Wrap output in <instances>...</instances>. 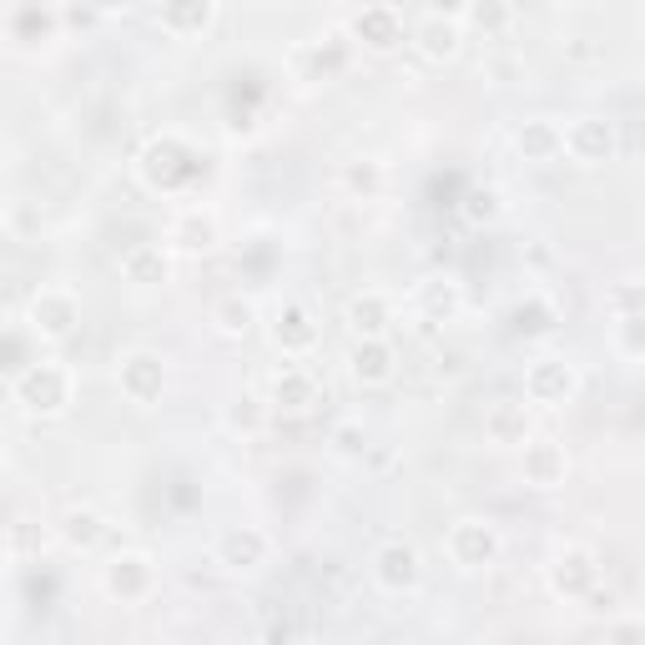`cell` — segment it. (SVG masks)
I'll use <instances>...</instances> for the list:
<instances>
[{"label":"cell","instance_id":"6da1fadb","mask_svg":"<svg viewBox=\"0 0 645 645\" xmlns=\"http://www.w3.org/2000/svg\"><path fill=\"white\" fill-rule=\"evenodd\" d=\"M16 399L31 414H67L71 409V373L61 363H36L16 379Z\"/></svg>","mask_w":645,"mask_h":645},{"label":"cell","instance_id":"7a4b0ae2","mask_svg":"<svg viewBox=\"0 0 645 645\" xmlns=\"http://www.w3.org/2000/svg\"><path fill=\"white\" fill-rule=\"evenodd\" d=\"M560 152H570L580 167L611 162V152H615V127H611V121H601V117L570 121L565 132H560Z\"/></svg>","mask_w":645,"mask_h":645},{"label":"cell","instance_id":"3957f363","mask_svg":"<svg viewBox=\"0 0 645 645\" xmlns=\"http://www.w3.org/2000/svg\"><path fill=\"white\" fill-rule=\"evenodd\" d=\"M449 555L460 560L464 570H480L500 555V535H494L490 520H460V525L449 530Z\"/></svg>","mask_w":645,"mask_h":645},{"label":"cell","instance_id":"277c9868","mask_svg":"<svg viewBox=\"0 0 645 645\" xmlns=\"http://www.w3.org/2000/svg\"><path fill=\"white\" fill-rule=\"evenodd\" d=\"M121 379V394L132 399V404H152L157 394H162V383H167V369L157 353H127L117 369Z\"/></svg>","mask_w":645,"mask_h":645},{"label":"cell","instance_id":"5b68a950","mask_svg":"<svg viewBox=\"0 0 645 645\" xmlns=\"http://www.w3.org/2000/svg\"><path fill=\"white\" fill-rule=\"evenodd\" d=\"M373 575H379L383 591H394V595L414 591L419 585V550L404 545V540H389V545L373 555Z\"/></svg>","mask_w":645,"mask_h":645},{"label":"cell","instance_id":"8992f818","mask_svg":"<svg viewBox=\"0 0 645 645\" xmlns=\"http://www.w3.org/2000/svg\"><path fill=\"white\" fill-rule=\"evenodd\" d=\"M77 318H81V308L67 288H41V298L31 303V323L46 339H67V333L77 329Z\"/></svg>","mask_w":645,"mask_h":645},{"label":"cell","instance_id":"52a82bcc","mask_svg":"<svg viewBox=\"0 0 645 645\" xmlns=\"http://www.w3.org/2000/svg\"><path fill=\"white\" fill-rule=\"evenodd\" d=\"M525 394L535 399V404H565V399L575 394V369L560 359H540L535 369L525 373Z\"/></svg>","mask_w":645,"mask_h":645},{"label":"cell","instance_id":"ba28073f","mask_svg":"<svg viewBox=\"0 0 645 645\" xmlns=\"http://www.w3.org/2000/svg\"><path fill=\"white\" fill-rule=\"evenodd\" d=\"M414 41H419V51H424L429 61H449V56L460 51V41H464V21H460V16H444V11H429L424 21H419Z\"/></svg>","mask_w":645,"mask_h":645},{"label":"cell","instance_id":"9c48e42d","mask_svg":"<svg viewBox=\"0 0 645 645\" xmlns=\"http://www.w3.org/2000/svg\"><path fill=\"white\" fill-rule=\"evenodd\" d=\"M353 36L363 46H373V51H394L404 41V16L394 6H369V11L353 16Z\"/></svg>","mask_w":645,"mask_h":645},{"label":"cell","instance_id":"30bf717a","mask_svg":"<svg viewBox=\"0 0 645 645\" xmlns=\"http://www.w3.org/2000/svg\"><path fill=\"white\" fill-rule=\"evenodd\" d=\"M268 560V535L252 525H238L218 540V565L228 570H258Z\"/></svg>","mask_w":645,"mask_h":645},{"label":"cell","instance_id":"8fae6325","mask_svg":"<svg viewBox=\"0 0 645 645\" xmlns=\"http://www.w3.org/2000/svg\"><path fill=\"white\" fill-rule=\"evenodd\" d=\"M484 439L490 444H500V449H514V444H525L530 439V414H525V404H494L490 414H484Z\"/></svg>","mask_w":645,"mask_h":645},{"label":"cell","instance_id":"7c38bea8","mask_svg":"<svg viewBox=\"0 0 645 645\" xmlns=\"http://www.w3.org/2000/svg\"><path fill=\"white\" fill-rule=\"evenodd\" d=\"M525 480L535 490H555L565 480V449L555 444H525Z\"/></svg>","mask_w":645,"mask_h":645},{"label":"cell","instance_id":"4fadbf2b","mask_svg":"<svg viewBox=\"0 0 645 645\" xmlns=\"http://www.w3.org/2000/svg\"><path fill=\"white\" fill-rule=\"evenodd\" d=\"M349 318H353V329L363 333V339H383V329L394 323V303L383 293H359L349 303Z\"/></svg>","mask_w":645,"mask_h":645},{"label":"cell","instance_id":"5bb4252c","mask_svg":"<svg viewBox=\"0 0 645 645\" xmlns=\"http://www.w3.org/2000/svg\"><path fill=\"white\" fill-rule=\"evenodd\" d=\"M353 379H363V383L394 379V353H389V343H383V339H363L359 349H353Z\"/></svg>","mask_w":645,"mask_h":645},{"label":"cell","instance_id":"9a60e30c","mask_svg":"<svg viewBox=\"0 0 645 645\" xmlns=\"http://www.w3.org/2000/svg\"><path fill=\"white\" fill-rule=\"evenodd\" d=\"M152 585V565L142 555H127V560H111L107 570V591L111 595H142Z\"/></svg>","mask_w":645,"mask_h":645},{"label":"cell","instance_id":"2e32d148","mask_svg":"<svg viewBox=\"0 0 645 645\" xmlns=\"http://www.w3.org/2000/svg\"><path fill=\"white\" fill-rule=\"evenodd\" d=\"M520 152L535 157V162H550V157H560V127L550 117H535L520 127Z\"/></svg>","mask_w":645,"mask_h":645},{"label":"cell","instance_id":"e0dca14e","mask_svg":"<svg viewBox=\"0 0 645 645\" xmlns=\"http://www.w3.org/2000/svg\"><path fill=\"white\" fill-rule=\"evenodd\" d=\"M121 273L132 278L137 288H152L167 278V252L162 248H132L127 258H121Z\"/></svg>","mask_w":645,"mask_h":645},{"label":"cell","instance_id":"ac0fdd59","mask_svg":"<svg viewBox=\"0 0 645 645\" xmlns=\"http://www.w3.org/2000/svg\"><path fill=\"white\" fill-rule=\"evenodd\" d=\"M419 303L429 308V318L449 323V318H460L464 298H460V283H449V278H434V283H424V288H419Z\"/></svg>","mask_w":645,"mask_h":645},{"label":"cell","instance_id":"d6986e66","mask_svg":"<svg viewBox=\"0 0 645 645\" xmlns=\"http://www.w3.org/2000/svg\"><path fill=\"white\" fill-rule=\"evenodd\" d=\"M273 399L283 409H308L318 399V389H313V379H308L303 369H283V373H278V383H273Z\"/></svg>","mask_w":645,"mask_h":645},{"label":"cell","instance_id":"ffe728a7","mask_svg":"<svg viewBox=\"0 0 645 645\" xmlns=\"http://www.w3.org/2000/svg\"><path fill=\"white\" fill-rule=\"evenodd\" d=\"M212 16H218V6H167L157 21H162L172 36H192V31H208Z\"/></svg>","mask_w":645,"mask_h":645},{"label":"cell","instance_id":"44dd1931","mask_svg":"<svg viewBox=\"0 0 645 645\" xmlns=\"http://www.w3.org/2000/svg\"><path fill=\"white\" fill-rule=\"evenodd\" d=\"M313 339H318V329H313V323H308V313H303V308H288V313L278 318V343H283V349L303 353Z\"/></svg>","mask_w":645,"mask_h":645},{"label":"cell","instance_id":"7402d4cb","mask_svg":"<svg viewBox=\"0 0 645 645\" xmlns=\"http://www.w3.org/2000/svg\"><path fill=\"white\" fill-rule=\"evenodd\" d=\"M595 580V565H591V555H565L560 560V570H555V591H570V595H580L585 585Z\"/></svg>","mask_w":645,"mask_h":645},{"label":"cell","instance_id":"603a6c76","mask_svg":"<svg viewBox=\"0 0 645 645\" xmlns=\"http://www.w3.org/2000/svg\"><path fill=\"white\" fill-rule=\"evenodd\" d=\"M101 535H107V525H101V514H97V510H71V514H67V540H71L77 550H91Z\"/></svg>","mask_w":645,"mask_h":645},{"label":"cell","instance_id":"cb8c5ba5","mask_svg":"<svg viewBox=\"0 0 645 645\" xmlns=\"http://www.w3.org/2000/svg\"><path fill=\"white\" fill-rule=\"evenodd\" d=\"M212 318H218L222 333H248L252 329V303H248V298H222Z\"/></svg>","mask_w":645,"mask_h":645},{"label":"cell","instance_id":"d4e9b609","mask_svg":"<svg viewBox=\"0 0 645 645\" xmlns=\"http://www.w3.org/2000/svg\"><path fill=\"white\" fill-rule=\"evenodd\" d=\"M460 21H474V26H484V31H500V26L514 21V11H504V6H474V11H464Z\"/></svg>","mask_w":645,"mask_h":645},{"label":"cell","instance_id":"484cf974","mask_svg":"<svg viewBox=\"0 0 645 645\" xmlns=\"http://www.w3.org/2000/svg\"><path fill=\"white\" fill-rule=\"evenodd\" d=\"M182 238H192L187 248H212V218H187L182 222Z\"/></svg>","mask_w":645,"mask_h":645},{"label":"cell","instance_id":"4316f807","mask_svg":"<svg viewBox=\"0 0 645 645\" xmlns=\"http://www.w3.org/2000/svg\"><path fill=\"white\" fill-rule=\"evenodd\" d=\"M611 645H641V625H635V621H621V625L611 631Z\"/></svg>","mask_w":645,"mask_h":645},{"label":"cell","instance_id":"83f0119b","mask_svg":"<svg viewBox=\"0 0 645 645\" xmlns=\"http://www.w3.org/2000/svg\"><path fill=\"white\" fill-rule=\"evenodd\" d=\"M232 424H248V429H258V409H252V399H238V409H232Z\"/></svg>","mask_w":645,"mask_h":645},{"label":"cell","instance_id":"f1b7e54d","mask_svg":"<svg viewBox=\"0 0 645 645\" xmlns=\"http://www.w3.org/2000/svg\"><path fill=\"white\" fill-rule=\"evenodd\" d=\"M0 460H6V454H0Z\"/></svg>","mask_w":645,"mask_h":645}]
</instances>
